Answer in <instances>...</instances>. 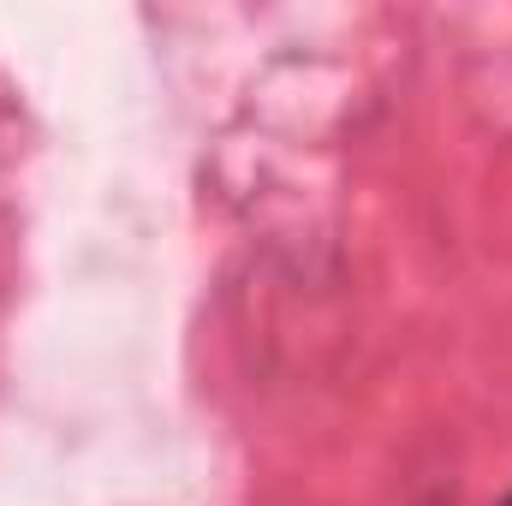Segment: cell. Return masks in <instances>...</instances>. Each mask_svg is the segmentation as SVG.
Masks as SVG:
<instances>
[{
	"label": "cell",
	"instance_id": "obj_1",
	"mask_svg": "<svg viewBox=\"0 0 512 506\" xmlns=\"http://www.w3.org/2000/svg\"><path fill=\"white\" fill-rule=\"evenodd\" d=\"M507 506H512V501H507Z\"/></svg>",
	"mask_w": 512,
	"mask_h": 506
}]
</instances>
